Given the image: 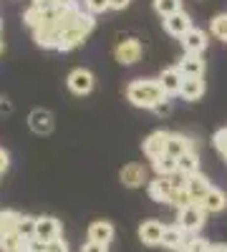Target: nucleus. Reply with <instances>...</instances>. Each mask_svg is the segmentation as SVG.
Returning a JSON list of instances; mask_svg holds the SVG:
<instances>
[{"instance_id":"1a4fd4ad","label":"nucleus","mask_w":227,"mask_h":252,"mask_svg":"<svg viewBox=\"0 0 227 252\" xmlns=\"http://www.w3.org/2000/svg\"><path fill=\"white\" fill-rule=\"evenodd\" d=\"M28 126H31L33 134L46 136V134L53 131V114L46 111V109H33L31 116H28Z\"/></svg>"},{"instance_id":"20e7f679","label":"nucleus","mask_w":227,"mask_h":252,"mask_svg":"<svg viewBox=\"0 0 227 252\" xmlns=\"http://www.w3.org/2000/svg\"><path fill=\"white\" fill-rule=\"evenodd\" d=\"M114 56H116V61L121 63V66H134V63L141 58V43L136 38H124L114 48Z\"/></svg>"},{"instance_id":"a19ab883","label":"nucleus","mask_w":227,"mask_h":252,"mask_svg":"<svg viewBox=\"0 0 227 252\" xmlns=\"http://www.w3.org/2000/svg\"><path fill=\"white\" fill-rule=\"evenodd\" d=\"M53 3H56L58 8H64V5H73V3H76V0H53Z\"/></svg>"},{"instance_id":"aec40b11","label":"nucleus","mask_w":227,"mask_h":252,"mask_svg":"<svg viewBox=\"0 0 227 252\" xmlns=\"http://www.w3.org/2000/svg\"><path fill=\"white\" fill-rule=\"evenodd\" d=\"M192 152V141L187 136H182V134H169V141H167V154L179 159L182 154H187Z\"/></svg>"},{"instance_id":"2eb2a0df","label":"nucleus","mask_w":227,"mask_h":252,"mask_svg":"<svg viewBox=\"0 0 227 252\" xmlns=\"http://www.w3.org/2000/svg\"><path fill=\"white\" fill-rule=\"evenodd\" d=\"M177 68L184 78H195V76H202L204 73V61L202 56H190V53H184V58L177 63Z\"/></svg>"},{"instance_id":"f3484780","label":"nucleus","mask_w":227,"mask_h":252,"mask_svg":"<svg viewBox=\"0 0 227 252\" xmlns=\"http://www.w3.org/2000/svg\"><path fill=\"white\" fill-rule=\"evenodd\" d=\"M172 192H174V187H172V182H169V179L157 177L154 182H149V197H152L154 202H162V204L167 202V204H169Z\"/></svg>"},{"instance_id":"6e6552de","label":"nucleus","mask_w":227,"mask_h":252,"mask_svg":"<svg viewBox=\"0 0 227 252\" xmlns=\"http://www.w3.org/2000/svg\"><path fill=\"white\" fill-rule=\"evenodd\" d=\"M162 23H164V31H167L169 35H177V38H184L192 31V20H190V15L184 10H179V13L169 15V18H164Z\"/></svg>"},{"instance_id":"49530a36","label":"nucleus","mask_w":227,"mask_h":252,"mask_svg":"<svg viewBox=\"0 0 227 252\" xmlns=\"http://www.w3.org/2000/svg\"><path fill=\"white\" fill-rule=\"evenodd\" d=\"M225 159H227V157H225Z\"/></svg>"},{"instance_id":"c03bdc74","label":"nucleus","mask_w":227,"mask_h":252,"mask_svg":"<svg viewBox=\"0 0 227 252\" xmlns=\"http://www.w3.org/2000/svg\"><path fill=\"white\" fill-rule=\"evenodd\" d=\"M3 48H5V46H3V38H0V53H3Z\"/></svg>"},{"instance_id":"a211bd4d","label":"nucleus","mask_w":227,"mask_h":252,"mask_svg":"<svg viewBox=\"0 0 227 252\" xmlns=\"http://www.w3.org/2000/svg\"><path fill=\"white\" fill-rule=\"evenodd\" d=\"M179 96H184V101H199V98L204 96V78H202V76L184 78Z\"/></svg>"},{"instance_id":"9b49d317","label":"nucleus","mask_w":227,"mask_h":252,"mask_svg":"<svg viewBox=\"0 0 227 252\" xmlns=\"http://www.w3.org/2000/svg\"><path fill=\"white\" fill-rule=\"evenodd\" d=\"M35 237L38 240H43V242H53L61 237V222L56 217H38L35 222Z\"/></svg>"},{"instance_id":"58836bf2","label":"nucleus","mask_w":227,"mask_h":252,"mask_svg":"<svg viewBox=\"0 0 227 252\" xmlns=\"http://www.w3.org/2000/svg\"><path fill=\"white\" fill-rule=\"evenodd\" d=\"M8 164H10V159H8V152H5V149H0V174H3V172L8 169Z\"/></svg>"},{"instance_id":"bb28decb","label":"nucleus","mask_w":227,"mask_h":252,"mask_svg":"<svg viewBox=\"0 0 227 252\" xmlns=\"http://www.w3.org/2000/svg\"><path fill=\"white\" fill-rule=\"evenodd\" d=\"M210 31H212V35H215V38L227 40V13H220V15H215V18H212Z\"/></svg>"},{"instance_id":"4be33fe9","label":"nucleus","mask_w":227,"mask_h":252,"mask_svg":"<svg viewBox=\"0 0 227 252\" xmlns=\"http://www.w3.org/2000/svg\"><path fill=\"white\" fill-rule=\"evenodd\" d=\"M177 172H182L184 177H195L199 174V159L195 152H187V154H182L177 159Z\"/></svg>"},{"instance_id":"423d86ee","label":"nucleus","mask_w":227,"mask_h":252,"mask_svg":"<svg viewBox=\"0 0 227 252\" xmlns=\"http://www.w3.org/2000/svg\"><path fill=\"white\" fill-rule=\"evenodd\" d=\"M66 83H68V89H71L73 94L84 96V94H89V91L94 89V73H91L89 68H73V71L68 73Z\"/></svg>"},{"instance_id":"4468645a","label":"nucleus","mask_w":227,"mask_h":252,"mask_svg":"<svg viewBox=\"0 0 227 252\" xmlns=\"http://www.w3.org/2000/svg\"><path fill=\"white\" fill-rule=\"evenodd\" d=\"M182 81H184V76L179 73V68H177V66L164 68V71H162V76H159V83H162V89H164V94H167V96H172V94H179V91H182Z\"/></svg>"},{"instance_id":"f257e3e1","label":"nucleus","mask_w":227,"mask_h":252,"mask_svg":"<svg viewBox=\"0 0 227 252\" xmlns=\"http://www.w3.org/2000/svg\"><path fill=\"white\" fill-rule=\"evenodd\" d=\"M127 98L134 103V106L139 109H157L159 103L167 98V94H164L159 78H134L129 86H127Z\"/></svg>"},{"instance_id":"9d476101","label":"nucleus","mask_w":227,"mask_h":252,"mask_svg":"<svg viewBox=\"0 0 227 252\" xmlns=\"http://www.w3.org/2000/svg\"><path fill=\"white\" fill-rule=\"evenodd\" d=\"M119 179L124 182V187L136 189V187H141L144 182H147V166L131 161V164H127V166H124V169L119 172Z\"/></svg>"},{"instance_id":"7ed1b4c3","label":"nucleus","mask_w":227,"mask_h":252,"mask_svg":"<svg viewBox=\"0 0 227 252\" xmlns=\"http://www.w3.org/2000/svg\"><path fill=\"white\" fill-rule=\"evenodd\" d=\"M204 217H207V209H204V204L195 202L190 207H184L179 209V215H177V224L184 229V232H197V229L204 224Z\"/></svg>"},{"instance_id":"c756f323","label":"nucleus","mask_w":227,"mask_h":252,"mask_svg":"<svg viewBox=\"0 0 227 252\" xmlns=\"http://www.w3.org/2000/svg\"><path fill=\"white\" fill-rule=\"evenodd\" d=\"M169 204H172V207H177V209H184V207L195 204V199H192V194L187 192V189H174V192H172V199H169Z\"/></svg>"},{"instance_id":"cd10ccee","label":"nucleus","mask_w":227,"mask_h":252,"mask_svg":"<svg viewBox=\"0 0 227 252\" xmlns=\"http://www.w3.org/2000/svg\"><path fill=\"white\" fill-rule=\"evenodd\" d=\"M20 242H23V237H20L18 232L0 235V252H20Z\"/></svg>"},{"instance_id":"473e14b6","label":"nucleus","mask_w":227,"mask_h":252,"mask_svg":"<svg viewBox=\"0 0 227 252\" xmlns=\"http://www.w3.org/2000/svg\"><path fill=\"white\" fill-rule=\"evenodd\" d=\"M215 149L220 152V154H225L227 157V129H220L217 134H215Z\"/></svg>"},{"instance_id":"ddd939ff","label":"nucleus","mask_w":227,"mask_h":252,"mask_svg":"<svg viewBox=\"0 0 227 252\" xmlns=\"http://www.w3.org/2000/svg\"><path fill=\"white\" fill-rule=\"evenodd\" d=\"M114 237V224L106 220H96L89 224V242H101V245H109Z\"/></svg>"},{"instance_id":"2f4dec72","label":"nucleus","mask_w":227,"mask_h":252,"mask_svg":"<svg viewBox=\"0 0 227 252\" xmlns=\"http://www.w3.org/2000/svg\"><path fill=\"white\" fill-rule=\"evenodd\" d=\"M187 247H190L192 252H210L212 245H210L207 240H202V237H190V240H187Z\"/></svg>"},{"instance_id":"f704fd0d","label":"nucleus","mask_w":227,"mask_h":252,"mask_svg":"<svg viewBox=\"0 0 227 252\" xmlns=\"http://www.w3.org/2000/svg\"><path fill=\"white\" fill-rule=\"evenodd\" d=\"M48 252H68V245L64 242V237H58V240L48 242Z\"/></svg>"},{"instance_id":"f03ea898","label":"nucleus","mask_w":227,"mask_h":252,"mask_svg":"<svg viewBox=\"0 0 227 252\" xmlns=\"http://www.w3.org/2000/svg\"><path fill=\"white\" fill-rule=\"evenodd\" d=\"M94 23H96L94 15L91 13H84V15L78 18V23L71 31L64 33V38H61V43H58V51H73L76 46H81L89 38V33L94 31Z\"/></svg>"},{"instance_id":"412c9836","label":"nucleus","mask_w":227,"mask_h":252,"mask_svg":"<svg viewBox=\"0 0 227 252\" xmlns=\"http://www.w3.org/2000/svg\"><path fill=\"white\" fill-rule=\"evenodd\" d=\"M20 212L15 209H0V235H13L18 232V224H20Z\"/></svg>"},{"instance_id":"393cba45","label":"nucleus","mask_w":227,"mask_h":252,"mask_svg":"<svg viewBox=\"0 0 227 252\" xmlns=\"http://www.w3.org/2000/svg\"><path fill=\"white\" fill-rule=\"evenodd\" d=\"M46 13H48V10H43V8L35 5V3H31V5H28V10L23 13V23H26L31 31H35V28L46 20Z\"/></svg>"},{"instance_id":"c85d7f7f","label":"nucleus","mask_w":227,"mask_h":252,"mask_svg":"<svg viewBox=\"0 0 227 252\" xmlns=\"http://www.w3.org/2000/svg\"><path fill=\"white\" fill-rule=\"evenodd\" d=\"M35 222H38V217H31V215H23L20 217V224H18V235L20 237H35Z\"/></svg>"},{"instance_id":"37998d69","label":"nucleus","mask_w":227,"mask_h":252,"mask_svg":"<svg viewBox=\"0 0 227 252\" xmlns=\"http://www.w3.org/2000/svg\"><path fill=\"white\" fill-rule=\"evenodd\" d=\"M177 252H192V250H190L187 245H184V247H182V250H177Z\"/></svg>"},{"instance_id":"ea45409f","label":"nucleus","mask_w":227,"mask_h":252,"mask_svg":"<svg viewBox=\"0 0 227 252\" xmlns=\"http://www.w3.org/2000/svg\"><path fill=\"white\" fill-rule=\"evenodd\" d=\"M0 111H10V103H8V98H0Z\"/></svg>"},{"instance_id":"4c0bfd02","label":"nucleus","mask_w":227,"mask_h":252,"mask_svg":"<svg viewBox=\"0 0 227 252\" xmlns=\"http://www.w3.org/2000/svg\"><path fill=\"white\" fill-rule=\"evenodd\" d=\"M131 0H109V8L111 10H124V8H129Z\"/></svg>"},{"instance_id":"b1692460","label":"nucleus","mask_w":227,"mask_h":252,"mask_svg":"<svg viewBox=\"0 0 227 252\" xmlns=\"http://www.w3.org/2000/svg\"><path fill=\"white\" fill-rule=\"evenodd\" d=\"M152 166H154V172H157L159 177L169 179V177L177 172V159L169 157V154H162V157H157V159L152 161Z\"/></svg>"},{"instance_id":"72a5a7b5","label":"nucleus","mask_w":227,"mask_h":252,"mask_svg":"<svg viewBox=\"0 0 227 252\" xmlns=\"http://www.w3.org/2000/svg\"><path fill=\"white\" fill-rule=\"evenodd\" d=\"M81 252H109V245H101V242H86L81 247Z\"/></svg>"},{"instance_id":"a18cd8bd","label":"nucleus","mask_w":227,"mask_h":252,"mask_svg":"<svg viewBox=\"0 0 227 252\" xmlns=\"http://www.w3.org/2000/svg\"><path fill=\"white\" fill-rule=\"evenodd\" d=\"M0 28H3V20H0Z\"/></svg>"},{"instance_id":"f8f14e48","label":"nucleus","mask_w":227,"mask_h":252,"mask_svg":"<svg viewBox=\"0 0 227 252\" xmlns=\"http://www.w3.org/2000/svg\"><path fill=\"white\" fill-rule=\"evenodd\" d=\"M182 46H184V53L202 56L204 48H207V35H204V31H199V28H192L187 35L182 38Z\"/></svg>"},{"instance_id":"a878e982","label":"nucleus","mask_w":227,"mask_h":252,"mask_svg":"<svg viewBox=\"0 0 227 252\" xmlns=\"http://www.w3.org/2000/svg\"><path fill=\"white\" fill-rule=\"evenodd\" d=\"M154 10L162 18H169V15L182 10V0H154Z\"/></svg>"},{"instance_id":"79ce46f5","label":"nucleus","mask_w":227,"mask_h":252,"mask_svg":"<svg viewBox=\"0 0 227 252\" xmlns=\"http://www.w3.org/2000/svg\"><path fill=\"white\" fill-rule=\"evenodd\" d=\"M210 252H227V245H212Z\"/></svg>"},{"instance_id":"dca6fc26","label":"nucleus","mask_w":227,"mask_h":252,"mask_svg":"<svg viewBox=\"0 0 227 252\" xmlns=\"http://www.w3.org/2000/svg\"><path fill=\"white\" fill-rule=\"evenodd\" d=\"M187 232L179 227V224H172V227H164V237H162V245L164 247H169V250H182L184 245H187Z\"/></svg>"},{"instance_id":"39448f33","label":"nucleus","mask_w":227,"mask_h":252,"mask_svg":"<svg viewBox=\"0 0 227 252\" xmlns=\"http://www.w3.org/2000/svg\"><path fill=\"white\" fill-rule=\"evenodd\" d=\"M167 141H169V131H164V129L152 131L147 139H144V144H141V146H144V154L154 161L157 157L167 154Z\"/></svg>"},{"instance_id":"5701e85b","label":"nucleus","mask_w":227,"mask_h":252,"mask_svg":"<svg viewBox=\"0 0 227 252\" xmlns=\"http://www.w3.org/2000/svg\"><path fill=\"white\" fill-rule=\"evenodd\" d=\"M202 204H204V209H207V215H210V212H222V209L227 207V197H225L222 189L212 187V189H210V194L204 197Z\"/></svg>"},{"instance_id":"c9c22d12","label":"nucleus","mask_w":227,"mask_h":252,"mask_svg":"<svg viewBox=\"0 0 227 252\" xmlns=\"http://www.w3.org/2000/svg\"><path fill=\"white\" fill-rule=\"evenodd\" d=\"M31 252H48V242L33 237V240H31Z\"/></svg>"},{"instance_id":"0eeeda50","label":"nucleus","mask_w":227,"mask_h":252,"mask_svg":"<svg viewBox=\"0 0 227 252\" xmlns=\"http://www.w3.org/2000/svg\"><path fill=\"white\" fill-rule=\"evenodd\" d=\"M162 237H164V224L159 220H144L139 224V240L149 247H157L162 245Z\"/></svg>"},{"instance_id":"7c9ffc66","label":"nucleus","mask_w":227,"mask_h":252,"mask_svg":"<svg viewBox=\"0 0 227 252\" xmlns=\"http://www.w3.org/2000/svg\"><path fill=\"white\" fill-rule=\"evenodd\" d=\"M84 5H86V13L96 15V13L109 10V0H84Z\"/></svg>"},{"instance_id":"6ab92c4d","label":"nucleus","mask_w":227,"mask_h":252,"mask_svg":"<svg viewBox=\"0 0 227 252\" xmlns=\"http://www.w3.org/2000/svg\"><path fill=\"white\" fill-rule=\"evenodd\" d=\"M210 189H212V184H210V179L207 177H202V174H195V177H190V182H187V192L192 194V199L195 202H204V197L210 194Z\"/></svg>"},{"instance_id":"e433bc0d","label":"nucleus","mask_w":227,"mask_h":252,"mask_svg":"<svg viewBox=\"0 0 227 252\" xmlns=\"http://www.w3.org/2000/svg\"><path fill=\"white\" fill-rule=\"evenodd\" d=\"M169 111H172V101H169V96H167V98H164V101L159 103V106L154 109V114H159V116H162V114H169Z\"/></svg>"}]
</instances>
